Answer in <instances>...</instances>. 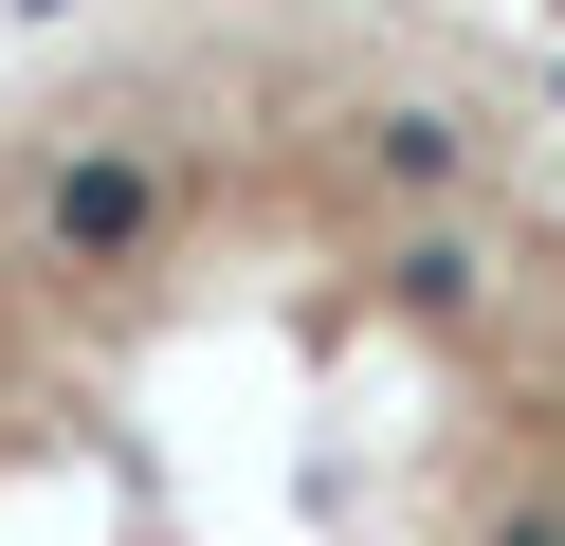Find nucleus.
Returning <instances> with one entry per match:
<instances>
[{
  "mask_svg": "<svg viewBox=\"0 0 565 546\" xmlns=\"http://www.w3.org/2000/svg\"><path fill=\"white\" fill-rule=\"evenodd\" d=\"M164 201H183L164 146H74V164L38 182V255H55V274H128V255L164 237Z\"/></svg>",
  "mask_w": 565,
  "mask_h": 546,
  "instance_id": "nucleus-1",
  "label": "nucleus"
},
{
  "mask_svg": "<svg viewBox=\"0 0 565 546\" xmlns=\"http://www.w3.org/2000/svg\"><path fill=\"white\" fill-rule=\"evenodd\" d=\"M365 182H402V201H456V182H475V109H438V92L365 109Z\"/></svg>",
  "mask_w": 565,
  "mask_h": 546,
  "instance_id": "nucleus-2",
  "label": "nucleus"
},
{
  "mask_svg": "<svg viewBox=\"0 0 565 546\" xmlns=\"http://www.w3.org/2000/svg\"><path fill=\"white\" fill-rule=\"evenodd\" d=\"M383 291H402V310H475V237H402Z\"/></svg>",
  "mask_w": 565,
  "mask_h": 546,
  "instance_id": "nucleus-3",
  "label": "nucleus"
},
{
  "mask_svg": "<svg viewBox=\"0 0 565 546\" xmlns=\"http://www.w3.org/2000/svg\"><path fill=\"white\" fill-rule=\"evenodd\" d=\"M492 546H565V510H511V528H492Z\"/></svg>",
  "mask_w": 565,
  "mask_h": 546,
  "instance_id": "nucleus-4",
  "label": "nucleus"
}]
</instances>
